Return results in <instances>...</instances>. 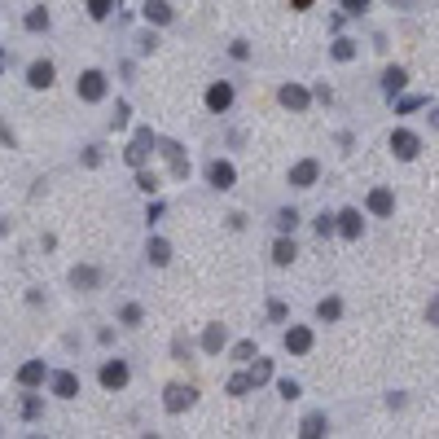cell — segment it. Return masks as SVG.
Returning a JSON list of instances; mask_svg holds the SVG:
<instances>
[{
    "label": "cell",
    "mask_w": 439,
    "mask_h": 439,
    "mask_svg": "<svg viewBox=\"0 0 439 439\" xmlns=\"http://www.w3.org/2000/svg\"><path fill=\"white\" fill-rule=\"evenodd\" d=\"M145 18L150 22H172V5L167 0H145Z\"/></svg>",
    "instance_id": "2e32d148"
},
{
    "label": "cell",
    "mask_w": 439,
    "mask_h": 439,
    "mask_svg": "<svg viewBox=\"0 0 439 439\" xmlns=\"http://www.w3.org/2000/svg\"><path fill=\"white\" fill-rule=\"evenodd\" d=\"M79 97H84V102H102L106 97V75L102 71H84L79 75Z\"/></svg>",
    "instance_id": "7a4b0ae2"
},
{
    "label": "cell",
    "mask_w": 439,
    "mask_h": 439,
    "mask_svg": "<svg viewBox=\"0 0 439 439\" xmlns=\"http://www.w3.org/2000/svg\"><path fill=\"white\" fill-rule=\"evenodd\" d=\"M110 9H115V0H88V13H92V18H110Z\"/></svg>",
    "instance_id": "484cf974"
},
{
    "label": "cell",
    "mask_w": 439,
    "mask_h": 439,
    "mask_svg": "<svg viewBox=\"0 0 439 439\" xmlns=\"http://www.w3.org/2000/svg\"><path fill=\"white\" fill-rule=\"evenodd\" d=\"M316 233H321V237H330V233H334V220H330V216H321V220H316Z\"/></svg>",
    "instance_id": "e575fe53"
},
{
    "label": "cell",
    "mask_w": 439,
    "mask_h": 439,
    "mask_svg": "<svg viewBox=\"0 0 439 439\" xmlns=\"http://www.w3.org/2000/svg\"><path fill=\"white\" fill-rule=\"evenodd\" d=\"M417 106H426V97H404L396 110H400V115H409V110H417Z\"/></svg>",
    "instance_id": "1f68e13d"
},
{
    "label": "cell",
    "mask_w": 439,
    "mask_h": 439,
    "mask_svg": "<svg viewBox=\"0 0 439 439\" xmlns=\"http://www.w3.org/2000/svg\"><path fill=\"white\" fill-rule=\"evenodd\" d=\"M316 312H321V321H338V316H343V303H338V299H321Z\"/></svg>",
    "instance_id": "7402d4cb"
},
{
    "label": "cell",
    "mask_w": 439,
    "mask_h": 439,
    "mask_svg": "<svg viewBox=\"0 0 439 439\" xmlns=\"http://www.w3.org/2000/svg\"><path fill=\"white\" fill-rule=\"evenodd\" d=\"M338 229H343V237H361V211H343Z\"/></svg>",
    "instance_id": "e0dca14e"
},
{
    "label": "cell",
    "mask_w": 439,
    "mask_h": 439,
    "mask_svg": "<svg viewBox=\"0 0 439 439\" xmlns=\"http://www.w3.org/2000/svg\"><path fill=\"white\" fill-rule=\"evenodd\" d=\"M137 185H141L145 193H154V189H158V176H154V172H141V176H137Z\"/></svg>",
    "instance_id": "4dcf8cb0"
},
{
    "label": "cell",
    "mask_w": 439,
    "mask_h": 439,
    "mask_svg": "<svg viewBox=\"0 0 439 439\" xmlns=\"http://www.w3.org/2000/svg\"><path fill=\"white\" fill-rule=\"evenodd\" d=\"M0 71H5V48H0Z\"/></svg>",
    "instance_id": "ab89813d"
},
{
    "label": "cell",
    "mask_w": 439,
    "mask_h": 439,
    "mask_svg": "<svg viewBox=\"0 0 439 439\" xmlns=\"http://www.w3.org/2000/svg\"><path fill=\"white\" fill-rule=\"evenodd\" d=\"M123 382H127V365H123V361H106V365H102V386L119 391Z\"/></svg>",
    "instance_id": "8992f818"
},
{
    "label": "cell",
    "mask_w": 439,
    "mask_h": 439,
    "mask_svg": "<svg viewBox=\"0 0 439 439\" xmlns=\"http://www.w3.org/2000/svg\"><path fill=\"white\" fill-rule=\"evenodd\" d=\"M18 382H22V386H40V382H44V361H27V365L18 369Z\"/></svg>",
    "instance_id": "4fadbf2b"
},
{
    "label": "cell",
    "mask_w": 439,
    "mask_h": 439,
    "mask_svg": "<svg viewBox=\"0 0 439 439\" xmlns=\"http://www.w3.org/2000/svg\"><path fill=\"white\" fill-rule=\"evenodd\" d=\"M75 391H79V378H75V373H57V378H53V396L71 400Z\"/></svg>",
    "instance_id": "9a60e30c"
},
{
    "label": "cell",
    "mask_w": 439,
    "mask_h": 439,
    "mask_svg": "<svg viewBox=\"0 0 439 439\" xmlns=\"http://www.w3.org/2000/svg\"><path fill=\"white\" fill-rule=\"evenodd\" d=\"M351 53H356V44H351V40H338V44H334V57H338V62H347Z\"/></svg>",
    "instance_id": "f546056e"
},
{
    "label": "cell",
    "mask_w": 439,
    "mask_h": 439,
    "mask_svg": "<svg viewBox=\"0 0 439 439\" xmlns=\"http://www.w3.org/2000/svg\"><path fill=\"white\" fill-rule=\"evenodd\" d=\"M307 5H312V0H295V9H307Z\"/></svg>",
    "instance_id": "f35d334b"
},
{
    "label": "cell",
    "mask_w": 439,
    "mask_h": 439,
    "mask_svg": "<svg viewBox=\"0 0 439 439\" xmlns=\"http://www.w3.org/2000/svg\"><path fill=\"white\" fill-rule=\"evenodd\" d=\"M123 123H127V106L119 102V106H115V127H123Z\"/></svg>",
    "instance_id": "74e56055"
},
{
    "label": "cell",
    "mask_w": 439,
    "mask_h": 439,
    "mask_svg": "<svg viewBox=\"0 0 439 439\" xmlns=\"http://www.w3.org/2000/svg\"><path fill=\"white\" fill-rule=\"evenodd\" d=\"M325 431H330L325 413H307V417H303V426H299V435H307V439H316V435H325Z\"/></svg>",
    "instance_id": "5bb4252c"
},
{
    "label": "cell",
    "mask_w": 439,
    "mask_h": 439,
    "mask_svg": "<svg viewBox=\"0 0 439 439\" xmlns=\"http://www.w3.org/2000/svg\"><path fill=\"white\" fill-rule=\"evenodd\" d=\"M251 391V378H246V373H233V378H229V396H246Z\"/></svg>",
    "instance_id": "cb8c5ba5"
},
{
    "label": "cell",
    "mask_w": 439,
    "mask_h": 439,
    "mask_svg": "<svg viewBox=\"0 0 439 439\" xmlns=\"http://www.w3.org/2000/svg\"><path fill=\"white\" fill-rule=\"evenodd\" d=\"M123 321H127V325H137V321H141V307H137V303H127V307H123Z\"/></svg>",
    "instance_id": "d590c367"
},
{
    "label": "cell",
    "mask_w": 439,
    "mask_h": 439,
    "mask_svg": "<svg viewBox=\"0 0 439 439\" xmlns=\"http://www.w3.org/2000/svg\"><path fill=\"white\" fill-rule=\"evenodd\" d=\"M316 176H321L316 158H303V162H295V167H290V185H295V189H312Z\"/></svg>",
    "instance_id": "3957f363"
},
{
    "label": "cell",
    "mask_w": 439,
    "mask_h": 439,
    "mask_svg": "<svg viewBox=\"0 0 439 439\" xmlns=\"http://www.w3.org/2000/svg\"><path fill=\"white\" fill-rule=\"evenodd\" d=\"M286 351H295V356L312 351V330H307V325H295V330L286 334Z\"/></svg>",
    "instance_id": "ba28073f"
},
{
    "label": "cell",
    "mask_w": 439,
    "mask_h": 439,
    "mask_svg": "<svg viewBox=\"0 0 439 439\" xmlns=\"http://www.w3.org/2000/svg\"><path fill=\"white\" fill-rule=\"evenodd\" d=\"M71 281H75V286H97V272H92V268H75Z\"/></svg>",
    "instance_id": "83f0119b"
},
{
    "label": "cell",
    "mask_w": 439,
    "mask_h": 439,
    "mask_svg": "<svg viewBox=\"0 0 439 439\" xmlns=\"http://www.w3.org/2000/svg\"><path fill=\"white\" fill-rule=\"evenodd\" d=\"M44 27H48V13L44 9H31L27 13V31H44Z\"/></svg>",
    "instance_id": "4316f807"
},
{
    "label": "cell",
    "mask_w": 439,
    "mask_h": 439,
    "mask_svg": "<svg viewBox=\"0 0 439 439\" xmlns=\"http://www.w3.org/2000/svg\"><path fill=\"white\" fill-rule=\"evenodd\" d=\"M40 413H44V404H40L36 396H27V400H22V417H40Z\"/></svg>",
    "instance_id": "f1b7e54d"
},
{
    "label": "cell",
    "mask_w": 439,
    "mask_h": 439,
    "mask_svg": "<svg viewBox=\"0 0 439 439\" xmlns=\"http://www.w3.org/2000/svg\"><path fill=\"white\" fill-rule=\"evenodd\" d=\"M207 181L211 185H216V189H233V181H237V172H233V162H211V167H207Z\"/></svg>",
    "instance_id": "5b68a950"
},
{
    "label": "cell",
    "mask_w": 439,
    "mask_h": 439,
    "mask_svg": "<svg viewBox=\"0 0 439 439\" xmlns=\"http://www.w3.org/2000/svg\"><path fill=\"white\" fill-rule=\"evenodd\" d=\"M246 378H251V386H259V382H268V378H272V361H255V365H251V373H246Z\"/></svg>",
    "instance_id": "d6986e66"
},
{
    "label": "cell",
    "mask_w": 439,
    "mask_h": 439,
    "mask_svg": "<svg viewBox=\"0 0 439 439\" xmlns=\"http://www.w3.org/2000/svg\"><path fill=\"white\" fill-rule=\"evenodd\" d=\"M207 106L216 110V115H220V110H229L233 106V84H211L207 88Z\"/></svg>",
    "instance_id": "52a82bcc"
},
{
    "label": "cell",
    "mask_w": 439,
    "mask_h": 439,
    "mask_svg": "<svg viewBox=\"0 0 439 439\" xmlns=\"http://www.w3.org/2000/svg\"><path fill=\"white\" fill-rule=\"evenodd\" d=\"M150 150H154V132H150V127H141V132L132 137V145H127V162H132V167H145Z\"/></svg>",
    "instance_id": "6da1fadb"
},
{
    "label": "cell",
    "mask_w": 439,
    "mask_h": 439,
    "mask_svg": "<svg viewBox=\"0 0 439 439\" xmlns=\"http://www.w3.org/2000/svg\"><path fill=\"white\" fill-rule=\"evenodd\" d=\"M193 396H198L193 386H167V400H162V404H167V413H181V409L193 404Z\"/></svg>",
    "instance_id": "9c48e42d"
},
{
    "label": "cell",
    "mask_w": 439,
    "mask_h": 439,
    "mask_svg": "<svg viewBox=\"0 0 439 439\" xmlns=\"http://www.w3.org/2000/svg\"><path fill=\"white\" fill-rule=\"evenodd\" d=\"M202 347H207V351H220V347H224V325H207Z\"/></svg>",
    "instance_id": "ac0fdd59"
},
{
    "label": "cell",
    "mask_w": 439,
    "mask_h": 439,
    "mask_svg": "<svg viewBox=\"0 0 439 439\" xmlns=\"http://www.w3.org/2000/svg\"><path fill=\"white\" fill-rule=\"evenodd\" d=\"M295 255H299V251H295V242H286V237L277 242V246H272V259H277V264H295Z\"/></svg>",
    "instance_id": "ffe728a7"
},
{
    "label": "cell",
    "mask_w": 439,
    "mask_h": 439,
    "mask_svg": "<svg viewBox=\"0 0 439 439\" xmlns=\"http://www.w3.org/2000/svg\"><path fill=\"white\" fill-rule=\"evenodd\" d=\"M295 224H299V211H290V207H286V211H277V229H281V233H290Z\"/></svg>",
    "instance_id": "603a6c76"
},
{
    "label": "cell",
    "mask_w": 439,
    "mask_h": 439,
    "mask_svg": "<svg viewBox=\"0 0 439 439\" xmlns=\"http://www.w3.org/2000/svg\"><path fill=\"white\" fill-rule=\"evenodd\" d=\"M307 102H312V92H307V88H299V84H286V88H281V106L307 110Z\"/></svg>",
    "instance_id": "8fae6325"
},
{
    "label": "cell",
    "mask_w": 439,
    "mask_h": 439,
    "mask_svg": "<svg viewBox=\"0 0 439 439\" xmlns=\"http://www.w3.org/2000/svg\"><path fill=\"white\" fill-rule=\"evenodd\" d=\"M27 84H31V88H48V84H53V62H31Z\"/></svg>",
    "instance_id": "30bf717a"
},
{
    "label": "cell",
    "mask_w": 439,
    "mask_h": 439,
    "mask_svg": "<svg viewBox=\"0 0 439 439\" xmlns=\"http://www.w3.org/2000/svg\"><path fill=\"white\" fill-rule=\"evenodd\" d=\"M404 79H409V75H404L400 67H391V71L382 75V88H386V92H400V88H404Z\"/></svg>",
    "instance_id": "44dd1931"
},
{
    "label": "cell",
    "mask_w": 439,
    "mask_h": 439,
    "mask_svg": "<svg viewBox=\"0 0 439 439\" xmlns=\"http://www.w3.org/2000/svg\"><path fill=\"white\" fill-rule=\"evenodd\" d=\"M343 9H347V13H365L369 0H343Z\"/></svg>",
    "instance_id": "8d00e7d4"
},
{
    "label": "cell",
    "mask_w": 439,
    "mask_h": 439,
    "mask_svg": "<svg viewBox=\"0 0 439 439\" xmlns=\"http://www.w3.org/2000/svg\"><path fill=\"white\" fill-rule=\"evenodd\" d=\"M391 150H396V158H404V162H409V158H417L421 141H417L413 132H404V127H400V132H391Z\"/></svg>",
    "instance_id": "277c9868"
},
{
    "label": "cell",
    "mask_w": 439,
    "mask_h": 439,
    "mask_svg": "<svg viewBox=\"0 0 439 439\" xmlns=\"http://www.w3.org/2000/svg\"><path fill=\"white\" fill-rule=\"evenodd\" d=\"M369 211H373V216H391V211H396L391 189H373V193H369Z\"/></svg>",
    "instance_id": "7c38bea8"
},
{
    "label": "cell",
    "mask_w": 439,
    "mask_h": 439,
    "mask_svg": "<svg viewBox=\"0 0 439 439\" xmlns=\"http://www.w3.org/2000/svg\"><path fill=\"white\" fill-rule=\"evenodd\" d=\"M150 259H154V264H167V259H172V246H167V242H150Z\"/></svg>",
    "instance_id": "d4e9b609"
},
{
    "label": "cell",
    "mask_w": 439,
    "mask_h": 439,
    "mask_svg": "<svg viewBox=\"0 0 439 439\" xmlns=\"http://www.w3.org/2000/svg\"><path fill=\"white\" fill-rule=\"evenodd\" d=\"M251 356H255V343H237L233 347V361H251Z\"/></svg>",
    "instance_id": "836d02e7"
},
{
    "label": "cell",
    "mask_w": 439,
    "mask_h": 439,
    "mask_svg": "<svg viewBox=\"0 0 439 439\" xmlns=\"http://www.w3.org/2000/svg\"><path fill=\"white\" fill-rule=\"evenodd\" d=\"M281 396L286 400H299V382L295 378H281Z\"/></svg>",
    "instance_id": "d6a6232c"
}]
</instances>
